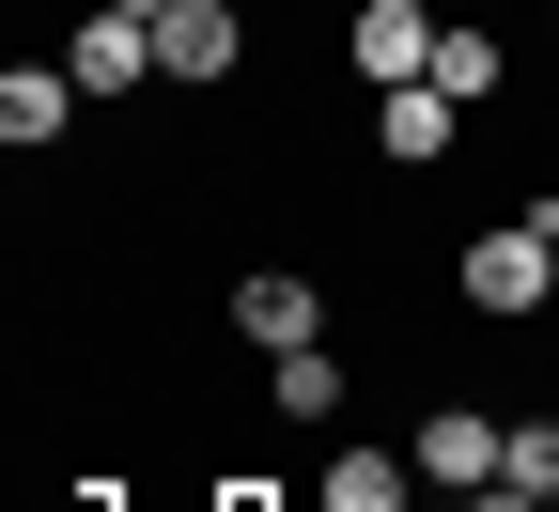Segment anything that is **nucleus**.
I'll use <instances>...</instances> for the list:
<instances>
[{
  "label": "nucleus",
  "mask_w": 559,
  "mask_h": 512,
  "mask_svg": "<svg viewBox=\"0 0 559 512\" xmlns=\"http://www.w3.org/2000/svg\"><path fill=\"white\" fill-rule=\"evenodd\" d=\"M498 497L559 512V419H513V434H498Z\"/></svg>",
  "instance_id": "obj_9"
},
{
  "label": "nucleus",
  "mask_w": 559,
  "mask_h": 512,
  "mask_svg": "<svg viewBox=\"0 0 559 512\" xmlns=\"http://www.w3.org/2000/svg\"><path fill=\"white\" fill-rule=\"evenodd\" d=\"M544 296H559V202H528L513 234L466 249V311H544Z\"/></svg>",
  "instance_id": "obj_1"
},
{
  "label": "nucleus",
  "mask_w": 559,
  "mask_h": 512,
  "mask_svg": "<svg viewBox=\"0 0 559 512\" xmlns=\"http://www.w3.org/2000/svg\"><path fill=\"white\" fill-rule=\"evenodd\" d=\"M234 326H249L264 357H296V342H326V296H311L296 264H264V279H234Z\"/></svg>",
  "instance_id": "obj_6"
},
{
  "label": "nucleus",
  "mask_w": 559,
  "mask_h": 512,
  "mask_svg": "<svg viewBox=\"0 0 559 512\" xmlns=\"http://www.w3.org/2000/svg\"><path fill=\"white\" fill-rule=\"evenodd\" d=\"M498 434H513V419H481V404H436V419H419V481H436V497L498 481Z\"/></svg>",
  "instance_id": "obj_5"
},
{
  "label": "nucleus",
  "mask_w": 559,
  "mask_h": 512,
  "mask_svg": "<svg viewBox=\"0 0 559 512\" xmlns=\"http://www.w3.org/2000/svg\"><path fill=\"white\" fill-rule=\"evenodd\" d=\"M62 79H79V94H140V79H156V16H124V0H94L79 32H62Z\"/></svg>",
  "instance_id": "obj_3"
},
{
  "label": "nucleus",
  "mask_w": 559,
  "mask_h": 512,
  "mask_svg": "<svg viewBox=\"0 0 559 512\" xmlns=\"http://www.w3.org/2000/svg\"><path fill=\"white\" fill-rule=\"evenodd\" d=\"M79 109H94V94L62 79V62H16V79H0V140H16V156H32V140H62Z\"/></svg>",
  "instance_id": "obj_8"
},
{
  "label": "nucleus",
  "mask_w": 559,
  "mask_h": 512,
  "mask_svg": "<svg viewBox=\"0 0 559 512\" xmlns=\"http://www.w3.org/2000/svg\"><path fill=\"white\" fill-rule=\"evenodd\" d=\"M326 512H404V466H389V451H342V466H326Z\"/></svg>",
  "instance_id": "obj_12"
},
{
  "label": "nucleus",
  "mask_w": 559,
  "mask_h": 512,
  "mask_svg": "<svg viewBox=\"0 0 559 512\" xmlns=\"http://www.w3.org/2000/svg\"><path fill=\"white\" fill-rule=\"evenodd\" d=\"M436 16H451V0H436Z\"/></svg>",
  "instance_id": "obj_14"
},
{
  "label": "nucleus",
  "mask_w": 559,
  "mask_h": 512,
  "mask_svg": "<svg viewBox=\"0 0 559 512\" xmlns=\"http://www.w3.org/2000/svg\"><path fill=\"white\" fill-rule=\"evenodd\" d=\"M249 32H234V0H171L156 16V79H234Z\"/></svg>",
  "instance_id": "obj_4"
},
{
  "label": "nucleus",
  "mask_w": 559,
  "mask_h": 512,
  "mask_svg": "<svg viewBox=\"0 0 559 512\" xmlns=\"http://www.w3.org/2000/svg\"><path fill=\"white\" fill-rule=\"evenodd\" d=\"M124 16H171V0H124Z\"/></svg>",
  "instance_id": "obj_13"
},
{
  "label": "nucleus",
  "mask_w": 559,
  "mask_h": 512,
  "mask_svg": "<svg viewBox=\"0 0 559 512\" xmlns=\"http://www.w3.org/2000/svg\"><path fill=\"white\" fill-rule=\"evenodd\" d=\"M373 140H389V171H436L451 140H466V94H436V79H404V94L373 109Z\"/></svg>",
  "instance_id": "obj_7"
},
{
  "label": "nucleus",
  "mask_w": 559,
  "mask_h": 512,
  "mask_svg": "<svg viewBox=\"0 0 559 512\" xmlns=\"http://www.w3.org/2000/svg\"><path fill=\"white\" fill-rule=\"evenodd\" d=\"M436 94H466V109L498 94V32H466V16H451V32H436Z\"/></svg>",
  "instance_id": "obj_11"
},
{
  "label": "nucleus",
  "mask_w": 559,
  "mask_h": 512,
  "mask_svg": "<svg viewBox=\"0 0 559 512\" xmlns=\"http://www.w3.org/2000/svg\"><path fill=\"white\" fill-rule=\"evenodd\" d=\"M436 32H451L436 0H358V32H342V47H358L373 94H404V79H436Z\"/></svg>",
  "instance_id": "obj_2"
},
{
  "label": "nucleus",
  "mask_w": 559,
  "mask_h": 512,
  "mask_svg": "<svg viewBox=\"0 0 559 512\" xmlns=\"http://www.w3.org/2000/svg\"><path fill=\"white\" fill-rule=\"evenodd\" d=\"M264 389H280V419H342V357L296 342V357H264Z\"/></svg>",
  "instance_id": "obj_10"
}]
</instances>
